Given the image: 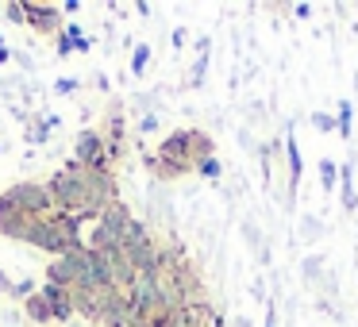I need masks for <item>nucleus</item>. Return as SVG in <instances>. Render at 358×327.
I'll return each instance as SVG.
<instances>
[{"mask_svg": "<svg viewBox=\"0 0 358 327\" xmlns=\"http://www.w3.org/2000/svg\"><path fill=\"white\" fill-rule=\"evenodd\" d=\"M339 193H343V212H355L358 196H355V166L350 162L339 166Z\"/></svg>", "mask_w": 358, "mask_h": 327, "instance_id": "39448f33", "label": "nucleus"}, {"mask_svg": "<svg viewBox=\"0 0 358 327\" xmlns=\"http://www.w3.org/2000/svg\"><path fill=\"white\" fill-rule=\"evenodd\" d=\"M4 12H8V20H12V24H27V20H24V4H8Z\"/></svg>", "mask_w": 358, "mask_h": 327, "instance_id": "ddd939ff", "label": "nucleus"}, {"mask_svg": "<svg viewBox=\"0 0 358 327\" xmlns=\"http://www.w3.org/2000/svg\"><path fill=\"white\" fill-rule=\"evenodd\" d=\"M73 89H78V81H73V78H62V81L55 85V93H73Z\"/></svg>", "mask_w": 358, "mask_h": 327, "instance_id": "2eb2a0df", "label": "nucleus"}, {"mask_svg": "<svg viewBox=\"0 0 358 327\" xmlns=\"http://www.w3.org/2000/svg\"><path fill=\"white\" fill-rule=\"evenodd\" d=\"M0 204H8L12 212H47L50 204V193L47 189H39V185H31V181H24V185H12L8 193H4V201Z\"/></svg>", "mask_w": 358, "mask_h": 327, "instance_id": "f257e3e1", "label": "nucleus"}, {"mask_svg": "<svg viewBox=\"0 0 358 327\" xmlns=\"http://www.w3.org/2000/svg\"><path fill=\"white\" fill-rule=\"evenodd\" d=\"M27 312H31L35 319H50V308H47V300H43V296H31V300H27Z\"/></svg>", "mask_w": 358, "mask_h": 327, "instance_id": "f8f14e48", "label": "nucleus"}, {"mask_svg": "<svg viewBox=\"0 0 358 327\" xmlns=\"http://www.w3.org/2000/svg\"><path fill=\"white\" fill-rule=\"evenodd\" d=\"M81 254L85 250H70L50 262V285H78L81 281Z\"/></svg>", "mask_w": 358, "mask_h": 327, "instance_id": "f03ea898", "label": "nucleus"}, {"mask_svg": "<svg viewBox=\"0 0 358 327\" xmlns=\"http://www.w3.org/2000/svg\"><path fill=\"white\" fill-rule=\"evenodd\" d=\"M24 12L31 16V24H39V27H43V31H47V27H55V16H58L55 8H35V4H27Z\"/></svg>", "mask_w": 358, "mask_h": 327, "instance_id": "6e6552de", "label": "nucleus"}, {"mask_svg": "<svg viewBox=\"0 0 358 327\" xmlns=\"http://www.w3.org/2000/svg\"><path fill=\"white\" fill-rule=\"evenodd\" d=\"M0 150H4V147H0Z\"/></svg>", "mask_w": 358, "mask_h": 327, "instance_id": "f3484780", "label": "nucleus"}, {"mask_svg": "<svg viewBox=\"0 0 358 327\" xmlns=\"http://www.w3.org/2000/svg\"><path fill=\"white\" fill-rule=\"evenodd\" d=\"M312 127L331 135V131H335V116H331V112H312Z\"/></svg>", "mask_w": 358, "mask_h": 327, "instance_id": "9b49d317", "label": "nucleus"}, {"mask_svg": "<svg viewBox=\"0 0 358 327\" xmlns=\"http://www.w3.org/2000/svg\"><path fill=\"white\" fill-rule=\"evenodd\" d=\"M266 327H278V308H273V300H266Z\"/></svg>", "mask_w": 358, "mask_h": 327, "instance_id": "4468645a", "label": "nucleus"}, {"mask_svg": "<svg viewBox=\"0 0 358 327\" xmlns=\"http://www.w3.org/2000/svg\"><path fill=\"white\" fill-rule=\"evenodd\" d=\"M350 119H355V104L339 101V108H335V131H339L343 139H350Z\"/></svg>", "mask_w": 358, "mask_h": 327, "instance_id": "0eeeda50", "label": "nucleus"}, {"mask_svg": "<svg viewBox=\"0 0 358 327\" xmlns=\"http://www.w3.org/2000/svg\"><path fill=\"white\" fill-rule=\"evenodd\" d=\"M285 158H289V193H296V185H301V173H304V162H301V150H296L293 131L285 135Z\"/></svg>", "mask_w": 358, "mask_h": 327, "instance_id": "20e7f679", "label": "nucleus"}, {"mask_svg": "<svg viewBox=\"0 0 358 327\" xmlns=\"http://www.w3.org/2000/svg\"><path fill=\"white\" fill-rule=\"evenodd\" d=\"M4 62H8V50H4V47H0V66H4Z\"/></svg>", "mask_w": 358, "mask_h": 327, "instance_id": "dca6fc26", "label": "nucleus"}, {"mask_svg": "<svg viewBox=\"0 0 358 327\" xmlns=\"http://www.w3.org/2000/svg\"><path fill=\"white\" fill-rule=\"evenodd\" d=\"M147 62H150V47H135V54H131V73H135V78H143Z\"/></svg>", "mask_w": 358, "mask_h": 327, "instance_id": "1a4fd4ad", "label": "nucleus"}, {"mask_svg": "<svg viewBox=\"0 0 358 327\" xmlns=\"http://www.w3.org/2000/svg\"><path fill=\"white\" fill-rule=\"evenodd\" d=\"M335 185H339V162L320 158V189H324V193H335Z\"/></svg>", "mask_w": 358, "mask_h": 327, "instance_id": "423d86ee", "label": "nucleus"}, {"mask_svg": "<svg viewBox=\"0 0 358 327\" xmlns=\"http://www.w3.org/2000/svg\"><path fill=\"white\" fill-rule=\"evenodd\" d=\"M196 173H201V177H208V181H216L220 173H224V166H220V158H204V162L196 166Z\"/></svg>", "mask_w": 358, "mask_h": 327, "instance_id": "9d476101", "label": "nucleus"}, {"mask_svg": "<svg viewBox=\"0 0 358 327\" xmlns=\"http://www.w3.org/2000/svg\"><path fill=\"white\" fill-rule=\"evenodd\" d=\"M43 300H47L50 316H58V319H66L73 312V300H70V293H66L62 285H47L43 289Z\"/></svg>", "mask_w": 358, "mask_h": 327, "instance_id": "7ed1b4c3", "label": "nucleus"}]
</instances>
